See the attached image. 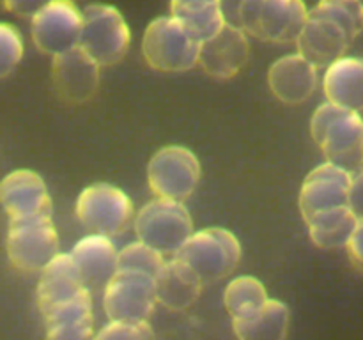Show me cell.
Masks as SVG:
<instances>
[{"label": "cell", "mask_w": 363, "mask_h": 340, "mask_svg": "<svg viewBox=\"0 0 363 340\" xmlns=\"http://www.w3.org/2000/svg\"><path fill=\"white\" fill-rule=\"evenodd\" d=\"M48 2L52 0H2L4 7L20 18H32Z\"/></svg>", "instance_id": "f546056e"}, {"label": "cell", "mask_w": 363, "mask_h": 340, "mask_svg": "<svg viewBox=\"0 0 363 340\" xmlns=\"http://www.w3.org/2000/svg\"><path fill=\"white\" fill-rule=\"evenodd\" d=\"M0 202L9 220L52 218V198L39 174L20 169L7 174L0 186Z\"/></svg>", "instance_id": "5bb4252c"}, {"label": "cell", "mask_w": 363, "mask_h": 340, "mask_svg": "<svg viewBox=\"0 0 363 340\" xmlns=\"http://www.w3.org/2000/svg\"><path fill=\"white\" fill-rule=\"evenodd\" d=\"M135 232L138 239L163 255H176L195 230L183 200L156 195L135 216Z\"/></svg>", "instance_id": "277c9868"}, {"label": "cell", "mask_w": 363, "mask_h": 340, "mask_svg": "<svg viewBox=\"0 0 363 340\" xmlns=\"http://www.w3.org/2000/svg\"><path fill=\"white\" fill-rule=\"evenodd\" d=\"M347 251H350L351 262L360 271H363V220L358 222L357 230H354L353 237H351L350 244H347Z\"/></svg>", "instance_id": "1f68e13d"}, {"label": "cell", "mask_w": 363, "mask_h": 340, "mask_svg": "<svg viewBox=\"0 0 363 340\" xmlns=\"http://www.w3.org/2000/svg\"><path fill=\"white\" fill-rule=\"evenodd\" d=\"M268 84L280 101L298 105L314 94L318 87V66L300 52L291 53L272 64Z\"/></svg>", "instance_id": "e0dca14e"}, {"label": "cell", "mask_w": 363, "mask_h": 340, "mask_svg": "<svg viewBox=\"0 0 363 340\" xmlns=\"http://www.w3.org/2000/svg\"><path fill=\"white\" fill-rule=\"evenodd\" d=\"M147 181L158 197L184 202L199 186L201 162L183 145H167L149 159Z\"/></svg>", "instance_id": "ba28073f"}, {"label": "cell", "mask_w": 363, "mask_h": 340, "mask_svg": "<svg viewBox=\"0 0 363 340\" xmlns=\"http://www.w3.org/2000/svg\"><path fill=\"white\" fill-rule=\"evenodd\" d=\"M362 2H363V0H362Z\"/></svg>", "instance_id": "836d02e7"}, {"label": "cell", "mask_w": 363, "mask_h": 340, "mask_svg": "<svg viewBox=\"0 0 363 340\" xmlns=\"http://www.w3.org/2000/svg\"><path fill=\"white\" fill-rule=\"evenodd\" d=\"M311 133L326 162L357 172L363 166V117L357 110L326 101L311 120Z\"/></svg>", "instance_id": "7a4b0ae2"}, {"label": "cell", "mask_w": 363, "mask_h": 340, "mask_svg": "<svg viewBox=\"0 0 363 340\" xmlns=\"http://www.w3.org/2000/svg\"><path fill=\"white\" fill-rule=\"evenodd\" d=\"M289 308L269 298L257 315L247 321H234V333L241 340H282L289 328Z\"/></svg>", "instance_id": "d4e9b609"}, {"label": "cell", "mask_w": 363, "mask_h": 340, "mask_svg": "<svg viewBox=\"0 0 363 340\" xmlns=\"http://www.w3.org/2000/svg\"><path fill=\"white\" fill-rule=\"evenodd\" d=\"M71 255L80 268L85 283L91 287H105L119 269V250L113 244L112 236L105 234L89 232L74 244Z\"/></svg>", "instance_id": "d6986e66"}, {"label": "cell", "mask_w": 363, "mask_h": 340, "mask_svg": "<svg viewBox=\"0 0 363 340\" xmlns=\"http://www.w3.org/2000/svg\"><path fill=\"white\" fill-rule=\"evenodd\" d=\"M7 254L21 271H43L59 254V234L52 218L9 220Z\"/></svg>", "instance_id": "9c48e42d"}, {"label": "cell", "mask_w": 363, "mask_h": 340, "mask_svg": "<svg viewBox=\"0 0 363 340\" xmlns=\"http://www.w3.org/2000/svg\"><path fill=\"white\" fill-rule=\"evenodd\" d=\"M323 92L333 105L363 110V59L344 55L330 64L323 76Z\"/></svg>", "instance_id": "44dd1931"}, {"label": "cell", "mask_w": 363, "mask_h": 340, "mask_svg": "<svg viewBox=\"0 0 363 340\" xmlns=\"http://www.w3.org/2000/svg\"><path fill=\"white\" fill-rule=\"evenodd\" d=\"M303 0H245L240 27L266 42H296L307 23Z\"/></svg>", "instance_id": "8992f818"}, {"label": "cell", "mask_w": 363, "mask_h": 340, "mask_svg": "<svg viewBox=\"0 0 363 340\" xmlns=\"http://www.w3.org/2000/svg\"><path fill=\"white\" fill-rule=\"evenodd\" d=\"M269 296L266 293V287L261 280L255 276L243 275L230 280L223 293V303L227 312L234 321H247L257 315L268 303Z\"/></svg>", "instance_id": "484cf974"}, {"label": "cell", "mask_w": 363, "mask_h": 340, "mask_svg": "<svg viewBox=\"0 0 363 340\" xmlns=\"http://www.w3.org/2000/svg\"><path fill=\"white\" fill-rule=\"evenodd\" d=\"M84 11V46L99 66H112L126 55L131 32L117 7L108 4H89Z\"/></svg>", "instance_id": "52a82bcc"}, {"label": "cell", "mask_w": 363, "mask_h": 340, "mask_svg": "<svg viewBox=\"0 0 363 340\" xmlns=\"http://www.w3.org/2000/svg\"><path fill=\"white\" fill-rule=\"evenodd\" d=\"M220 2H222V9L223 14H225L227 23L240 25V14L245 0H220Z\"/></svg>", "instance_id": "d6a6232c"}, {"label": "cell", "mask_w": 363, "mask_h": 340, "mask_svg": "<svg viewBox=\"0 0 363 340\" xmlns=\"http://www.w3.org/2000/svg\"><path fill=\"white\" fill-rule=\"evenodd\" d=\"M362 30V0H319L308 11L307 23L296 39L298 52L318 67H328L346 55Z\"/></svg>", "instance_id": "6da1fadb"}, {"label": "cell", "mask_w": 363, "mask_h": 340, "mask_svg": "<svg viewBox=\"0 0 363 340\" xmlns=\"http://www.w3.org/2000/svg\"><path fill=\"white\" fill-rule=\"evenodd\" d=\"M46 336L52 340H85L92 336V300L89 289L41 312Z\"/></svg>", "instance_id": "ac0fdd59"}, {"label": "cell", "mask_w": 363, "mask_h": 340, "mask_svg": "<svg viewBox=\"0 0 363 340\" xmlns=\"http://www.w3.org/2000/svg\"><path fill=\"white\" fill-rule=\"evenodd\" d=\"M89 289L71 254H57L41 271L38 285L39 308L46 310L59 301L69 300Z\"/></svg>", "instance_id": "ffe728a7"}, {"label": "cell", "mask_w": 363, "mask_h": 340, "mask_svg": "<svg viewBox=\"0 0 363 340\" xmlns=\"http://www.w3.org/2000/svg\"><path fill=\"white\" fill-rule=\"evenodd\" d=\"M204 283L225 278L241 261V244L230 230L208 227L197 230L176 254Z\"/></svg>", "instance_id": "5b68a950"}, {"label": "cell", "mask_w": 363, "mask_h": 340, "mask_svg": "<svg viewBox=\"0 0 363 340\" xmlns=\"http://www.w3.org/2000/svg\"><path fill=\"white\" fill-rule=\"evenodd\" d=\"M202 41L174 14L147 25L142 52L149 66L162 73H184L199 64Z\"/></svg>", "instance_id": "3957f363"}, {"label": "cell", "mask_w": 363, "mask_h": 340, "mask_svg": "<svg viewBox=\"0 0 363 340\" xmlns=\"http://www.w3.org/2000/svg\"><path fill=\"white\" fill-rule=\"evenodd\" d=\"M155 276L131 269H117L103 290V308L108 319L147 321L155 312Z\"/></svg>", "instance_id": "8fae6325"}, {"label": "cell", "mask_w": 363, "mask_h": 340, "mask_svg": "<svg viewBox=\"0 0 363 340\" xmlns=\"http://www.w3.org/2000/svg\"><path fill=\"white\" fill-rule=\"evenodd\" d=\"M155 282L158 303L172 310H183L194 305L201 296L202 283H204L197 273L176 255L170 261H165L162 269L156 273Z\"/></svg>", "instance_id": "7402d4cb"}, {"label": "cell", "mask_w": 363, "mask_h": 340, "mask_svg": "<svg viewBox=\"0 0 363 340\" xmlns=\"http://www.w3.org/2000/svg\"><path fill=\"white\" fill-rule=\"evenodd\" d=\"M23 57V39L9 23L0 25V74L7 76Z\"/></svg>", "instance_id": "f1b7e54d"}, {"label": "cell", "mask_w": 363, "mask_h": 340, "mask_svg": "<svg viewBox=\"0 0 363 340\" xmlns=\"http://www.w3.org/2000/svg\"><path fill=\"white\" fill-rule=\"evenodd\" d=\"M165 264L163 254L144 241H135L119 250V269H131L156 276V273Z\"/></svg>", "instance_id": "4316f807"}, {"label": "cell", "mask_w": 363, "mask_h": 340, "mask_svg": "<svg viewBox=\"0 0 363 340\" xmlns=\"http://www.w3.org/2000/svg\"><path fill=\"white\" fill-rule=\"evenodd\" d=\"M354 215L363 220V166L353 174V183H351L350 202H347Z\"/></svg>", "instance_id": "4dcf8cb0"}, {"label": "cell", "mask_w": 363, "mask_h": 340, "mask_svg": "<svg viewBox=\"0 0 363 340\" xmlns=\"http://www.w3.org/2000/svg\"><path fill=\"white\" fill-rule=\"evenodd\" d=\"M170 14L183 21L201 41L218 34L227 23L220 0H170Z\"/></svg>", "instance_id": "cb8c5ba5"}, {"label": "cell", "mask_w": 363, "mask_h": 340, "mask_svg": "<svg viewBox=\"0 0 363 340\" xmlns=\"http://www.w3.org/2000/svg\"><path fill=\"white\" fill-rule=\"evenodd\" d=\"M99 64L84 48L74 46L53 57L52 74L57 91L67 101L82 103L92 98L99 85Z\"/></svg>", "instance_id": "9a60e30c"}, {"label": "cell", "mask_w": 363, "mask_h": 340, "mask_svg": "<svg viewBox=\"0 0 363 340\" xmlns=\"http://www.w3.org/2000/svg\"><path fill=\"white\" fill-rule=\"evenodd\" d=\"M248 34L234 23H225L218 34L202 41L199 64L211 76L225 80L241 71L248 60Z\"/></svg>", "instance_id": "2e32d148"}, {"label": "cell", "mask_w": 363, "mask_h": 340, "mask_svg": "<svg viewBox=\"0 0 363 340\" xmlns=\"http://www.w3.org/2000/svg\"><path fill=\"white\" fill-rule=\"evenodd\" d=\"M358 222L360 218L346 204L318 212L314 218L308 220L307 225L315 246L333 250V248H347Z\"/></svg>", "instance_id": "603a6c76"}, {"label": "cell", "mask_w": 363, "mask_h": 340, "mask_svg": "<svg viewBox=\"0 0 363 340\" xmlns=\"http://www.w3.org/2000/svg\"><path fill=\"white\" fill-rule=\"evenodd\" d=\"M131 215L130 197L110 183L91 184L77 198V216L89 232L116 236L126 229Z\"/></svg>", "instance_id": "30bf717a"}, {"label": "cell", "mask_w": 363, "mask_h": 340, "mask_svg": "<svg viewBox=\"0 0 363 340\" xmlns=\"http://www.w3.org/2000/svg\"><path fill=\"white\" fill-rule=\"evenodd\" d=\"M82 30L84 11L73 0H52L30 18L32 41L52 57L80 45Z\"/></svg>", "instance_id": "7c38bea8"}, {"label": "cell", "mask_w": 363, "mask_h": 340, "mask_svg": "<svg viewBox=\"0 0 363 340\" xmlns=\"http://www.w3.org/2000/svg\"><path fill=\"white\" fill-rule=\"evenodd\" d=\"M351 183H353V172L337 163L326 162L315 166L305 177L298 198L305 222L326 209L346 205L350 202Z\"/></svg>", "instance_id": "4fadbf2b"}, {"label": "cell", "mask_w": 363, "mask_h": 340, "mask_svg": "<svg viewBox=\"0 0 363 340\" xmlns=\"http://www.w3.org/2000/svg\"><path fill=\"white\" fill-rule=\"evenodd\" d=\"M155 336L149 321L110 319L98 332L99 340H151Z\"/></svg>", "instance_id": "83f0119b"}]
</instances>
